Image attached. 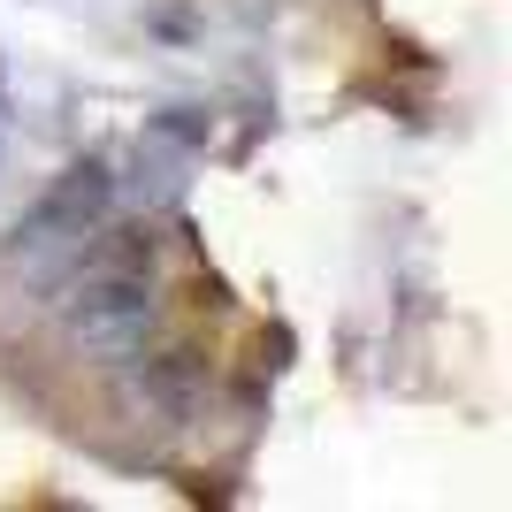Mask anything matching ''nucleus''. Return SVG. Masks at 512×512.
Returning a JSON list of instances; mask_svg holds the SVG:
<instances>
[{
	"mask_svg": "<svg viewBox=\"0 0 512 512\" xmlns=\"http://www.w3.org/2000/svg\"><path fill=\"white\" fill-rule=\"evenodd\" d=\"M115 207V176L100 161H77V169L39 199V207L23 214L16 230H8V276H23L39 299H54L85 260H100V222Z\"/></svg>",
	"mask_w": 512,
	"mask_h": 512,
	"instance_id": "1",
	"label": "nucleus"
},
{
	"mask_svg": "<svg viewBox=\"0 0 512 512\" xmlns=\"http://www.w3.org/2000/svg\"><path fill=\"white\" fill-rule=\"evenodd\" d=\"M123 398H130V413L184 421L199 398V367L184 352H138V360H123Z\"/></svg>",
	"mask_w": 512,
	"mask_h": 512,
	"instance_id": "3",
	"label": "nucleus"
},
{
	"mask_svg": "<svg viewBox=\"0 0 512 512\" xmlns=\"http://www.w3.org/2000/svg\"><path fill=\"white\" fill-rule=\"evenodd\" d=\"M54 314H62V337L100 367L138 360L153 344V329H161L153 276H138L130 260H85V268L54 291Z\"/></svg>",
	"mask_w": 512,
	"mask_h": 512,
	"instance_id": "2",
	"label": "nucleus"
}]
</instances>
